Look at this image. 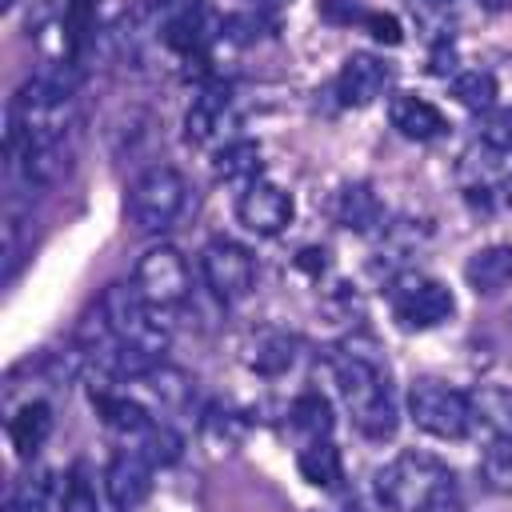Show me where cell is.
<instances>
[{
  "label": "cell",
  "mask_w": 512,
  "mask_h": 512,
  "mask_svg": "<svg viewBox=\"0 0 512 512\" xmlns=\"http://www.w3.org/2000/svg\"><path fill=\"white\" fill-rule=\"evenodd\" d=\"M100 4L104 0H64V40H68V52L76 56L88 36L96 32V16H100Z\"/></svg>",
  "instance_id": "25"
},
{
  "label": "cell",
  "mask_w": 512,
  "mask_h": 512,
  "mask_svg": "<svg viewBox=\"0 0 512 512\" xmlns=\"http://www.w3.org/2000/svg\"><path fill=\"white\" fill-rule=\"evenodd\" d=\"M364 32H372L380 44H400V20L388 16V12H368Z\"/></svg>",
  "instance_id": "32"
},
{
  "label": "cell",
  "mask_w": 512,
  "mask_h": 512,
  "mask_svg": "<svg viewBox=\"0 0 512 512\" xmlns=\"http://www.w3.org/2000/svg\"><path fill=\"white\" fill-rule=\"evenodd\" d=\"M320 16L332 20V24H360V28H364L368 8L356 4V0H324V4H320Z\"/></svg>",
  "instance_id": "31"
},
{
  "label": "cell",
  "mask_w": 512,
  "mask_h": 512,
  "mask_svg": "<svg viewBox=\"0 0 512 512\" xmlns=\"http://www.w3.org/2000/svg\"><path fill=\"white\" fill-rule=\"evenodd\" d=\"M228 104H232L228 84H208V88H200V96L192 100V108H188V116H184V136L196 140V144H204V140L224 124Z\"/></svg>",
  "instance_id": "15"
},
{
  "label": "cell",
  "mask_w": 512,
  "mask_h": 512,
  "mask_svg": "<svg viewBox=\"0 0 512 512\" xmlns=\"http://www.w3.org/2000/svg\"><path fill=\"white\" fill-rule=\"evenodd\" d=\"M388 120H392V128H396L400 136L420 140V144H424V140H436V136L448 132L444 112H440L432 100L412 96V92H396V96L388 100Z\"/></svg>",
  "instance_id": "12"
},
{
  "label": "cell",
  "mask_w": 512,
  "mask_h": 512,
  "mask_svg": "<svg viewBox=\"0 0 512 512\" xmlns=\"http://www.w3.org/2000/svg\"><path fill=\"white\" fill-rule=\"evenodd\" d=\"M152 464H176L180 460V452H184V440H180V432L176 428H168V424H152L144 436H140V444H136Z\"/></svg>",
  "instance_id": "29"
},
{
  "label": "cell",
  "mask_w": 512,
  "mask_h": 512,
  "mask_svg": "<svg viewBox=\"0 0 512 512\" xmlns=\"http://www.w3.org/2000/svg\"><path fill=\"white\" fill-rule=\"evenodd\" d=\"M480 476L492 492H512V436H492L480 456Z\"/></svg>",
  "instance_id": "24"
},
{
  "label": "cell",
  "mask_w": 512,
  "mask_h": 512,
  "mask_svg": "<svg viewBox=\"0 0 512 512\" xmlns=\"http://www.w3.org/2000/svg\"><path fill=\"white\" fill-rule=\"evenodd\" d=\"M188 208V180L172 164L144 168L128 188V220L140 232H168Z\"/></svg>",
  "instance_id": "4"
},
{
  "label": "cell",
  "mask_w": 512,
  "mask_h": 512,
  "mask_svg": "<svg viewBox=\"0 0 512 512\" xmlns=\"http://www.w3.org/2000/svg\"><path fill=\"white\" fill-rule=\"evenodd\" d=\"M216 176L224 184L248 188L260 180V144L256 140H232L216 152Z\"/></svg>",
  "instance_id": "19"
},
{
  "label": "cell",
  "mask_w": 512,
  "mask_h": 512,
  "mask_svg": "<svg viewBox=\"0 0 512 512\" xmlns=\"http://www.w3.org/2000/svg\"><path fill=\"white\" fill-rule=\"evenodd\" d=\"M296 468H300V476H304L308 484H316V488H340V480H344V460H340V448H336L332 440H312V444H304L300 456H296Z\"/></svg>",
  "instance_id": "18"
},
{
  "label": "cell",
  "mask_w": 512,
  "mask_h": 512,
  "mask_svg": "<svg viewBox=\"0 0 512 512\" xmlns=\"http://www.w3.org/2000/svg\"><path fill=\"white\" fill-rule=\"evenodd\" d=\"M256 4H288V0H256Z\"/></svg>",
  "instance_id": "35"
},
{
  "label": "cell",
  "mask_w": 512,
  "mask_h": 512,
  "mask_svg": "<svg viewBox=\"0 0 512 512\" xmlns=\"http://www.w3.org/2000/svg\"><path fill=\"white\" fill-rule=\"evenodd\" d=\"M472 408H476V420L488 424L496 436H512V388L480 384L472 392Z\"/></svg>",
  "instance_id": "20"
},
{
  "label": "cell",
  "mask_w": 512,
  "mask_h": 512,
  "mask_svg": "<svg viewBox=\"0 0 512 512\" xmlns=\"http://www.w3.org/2000/svg\"><path fill=\"white\" fill-rule=\"evenodd\" d=\"M408 416L420 432L436 436V440H464L476 424V408L472 396L460 388H448L440 380H420L408 392Z\"/></svg>",
  "instance_id": "5"
},
{
  "label": "cell",
  "mask_w": 512,
  "mask_h": 512,
  "mask_svg": "<svg viewBox=\"0 0 512 512\" xmlns=\"http://www.w3.org/2000/svg\"><path fill=\"white\" fill-rule=\"evenodd\" d=\"M92 320L104 328V336L112 344L136 348L152 360H164V352L172 344V332H168L160 308L148 304L136 284H108L92 308Z\"/></svg>",
  "instance_id": "3"
},
{
  "label": "cell",
  "mask_w": 512,
  "mask_h": 512,
  "mask_svg": "<svg viewBox=\"0 0 512 512\" xmlns=\"http://www.w3.org/2000/svg\"><path fill=\"white\" fill-rule=\"evenodd\" d=\"M292 212H296L292 196L264 176L256 184L240 188V196H236V220L256 236H280L292 224Z\"/></svg>",
  "instance_id": "9"
},
{
  "label": "cell",
  "mask_w": 512,
  "mask_h": 512,
  "mask_svg": "<svg viewBox=\"0 0 512 512\" xmlns=\"http://www.w3.org/2000/svg\"><path fill=\"white\" fill-rule=\"evenodd\" d=\"M452 96L468 108V112H492L496 108V76L484 68H468L452 76Z\"/></svg>",
  "instance_id": "23"
},
{
  "label": "cell",
  "mask_w": 512,
  "mask_h": 512,
  "mask_svg": "<svg viewBox=\"0 0 512 512\" xmlns=\"http://www.w3.org/2000/svg\"><path fill=\"white\" fill-rule=\"evenodd\" d=\"M0 4H4V8H8V4H12V0H0Z\"/></svg>",
  "instance_id": "37"
},
{
  "label": "cell",
  "mask_w": 512,
  "mask_h": 512,
  "mask_svg": "<svg viewBox=\"0 0 512 512\" xmlns=\"http://www.w3.org/2000/svg\"><path fill=\"white\" fill-rule=\"evenodd\" d=\"M336 220L348 232H372L384 224V204L368 184H348L336 196Z\"/></svg>",
  "instance_id": "16"
},
{
  "label": "cell",
  "mask_w": 512,
  "mask_h": 512,
  "mask_svg": "<svg viewBox=\"0 0 512 512\" xmlns=\"http://www.w3.org/2000/svg\"><path fill=\"white\" fill-rule=\"evenodd\" d=\"M332 376H336V392H340L352 424L360 428V436L388 440L400 424L396 392H392L388 372L376 360L360 356V352H344V356L332 360Z\"/></svg>",
  "instance_id": "2"
},
{
  "label": "cell",
  "mask_w": 512,
  "mask_h": 512,
  "mask_svg": "<svg viewBox=\"0 0 512 512\" xmlns=\"http://www.w3.org/2000/svg\"><path fill=\"white\" fill-rule=\"evenodd\" d=\"M28 244H32V220L24 212L8 208V216H4V280H12L20 272Z\"/></svg>",
  "instance_id": "26"
},
{
  "label": "cell",
  "mask_w": 512,
  "mask_h": 512,
  "mask_svg": "<svg viewBox=\"0 0 512 512\" xmlns=\"http://www.w3.org/2000/svg\"><path fill=\"white\" fill-rule=\"evenodd\" d=\"M288 416H292V428L304 436V444H312V440H328V432H332V408H328V400H324L320 392H304V396H296Z\"/></svg>",
  "instance_id": "21"
},
{
  "label": "cell",
  "mask_w": 512,
  "mask_h": 512,
  "mask_svg": "<svg viewBox=\"0 0 512 512\" xmlns=\"http://www.w3.org/2000/svg\"><path fill=\"white\" fill-rule=\"evenodd\" d=\"M388 300H392V316L404 332H428V328H440L444 320H452L456 312V300L448 292V284L432 280V276H420V272H408L400 276L392 288H388Z\"/></svg>",
  "instance_id": "6"
},
{
  "label": "cell",
  "mask_w": 512,
  "mask_h": 512,
  "mask_svg": "<svg viewBox=\"0 0 512 512\" xmlns=\"http://www.w3.org/2000/svg\"><path fill=\"white\" fill-rule=\"evenodd\" d=\"M480 8H488V12H504V8H512V0H480Z\"/></svg>",
  "instance_id": "33"
},
{
  "label": "cell",
  "mask_w": 512,
  "mask_h": 512,
  "mask_svg": "<svg viewBox=\"0 0 512 512\" xmlns=\"http://www.w3.org/2000/svg\"><path fill=\"white\" fill-rule=\"evenodd\" d=\"M464 280L476 296H496L512 284V244H488L468 256Z\"/></svg>",
  "instance_id": "13"
},
{
  "label": "cell",
  "mask_w": 512,
  "mask_h": 512,
  "mask_svg": "<svg viewBox=\"0 0 512 512\" xmlns=\"http://www.w3.org/2000/svg\"><path fill=\"white\" fill-rule=\"evenodd\" d=\"M92 408L112 432H124V436H144L156 424L144 404H136L128 396H116V392H92Z\"/></svg>",
  "instance_id": "17"
},
{
  "label": "cell",
  "mask_w": 512,
  "mask_h": 512,
  "mask_svg": "<svg viewBox=\"0 0 512 512\" xmlns=\"http://www.w3.org/2000/svg\"><path fill=\"white\" fill-rule=\"evenodd\" d=\"M432 4H452V0H432Z\"/></svg>",
  "instance_id": "36"
},
{
  "label": "cell",
  "mask_w": 512,
  "mask_h": 512,
  "mask_svg": "<svg viewBox=\"0 0 512 512\" xmlns=\"http://www.w3.org/2000/svg\"><path fill=\"white\" fill-rule=\"evenodd\" d=\"M504 204H508V208H512V176H508V180H504Z\"/></svg>",
  "instance_id": "34"
},
{
  "label": "cell",
  "mask_w": 512,
  "mask_h": 512,
  "mask_svg": "<svg viewBox=\"0 0 512 512\" xmlns=\"http://www.w3.org/2000/svg\"><path fill=\"white\" fill-rule=\"evenodd\" d=\"M132 284L140 288V296H144L148 304H156V308L164 312V308H176V304L188 300V292H192V272H188V260H184L172 244H156V248H148V252L136 260Z\"/></svg>",
  "instance_id": "8"
},
{
  "label": "cell",
  "mask_w": 512,
  "mask_h": 512,
  "mask_svg": "<svg viewBox=\"0 0 512 512\" xmlns=\"http://www.w3.org/2000/svg\"><path fill=\"white\" fill-rule=\"evenodd\" d=\"M392 76L396 72H392L388 60H380L372 52H356V56L344 60V68L336 76V96L348 108H368V104H376L392 88Z\"/></svg>",
  "instance_id": "11"
},
{
  "label": "cell",
  "mask_w": 512,
  "mask_h": 512,
  "mask_svg": "<svg viewBox=\"0 0 512 512\" xmlns=\"http://www.w3.org/2000/svg\"><path fill=\"white\" fill-rule=\"evenodd\" d=\"M292 360H296V336L288 332H264L248 356V364L264 376H280L284 368H292Z\"/></svg>",
  "instance_id": "22"
},
{
  "label": "cell",
  "mask_w": 512,
  "mask_h": 512,
  "mask_svg": "<svg viewBox=\"0 0 512 512\" xmlns=\"http://www.w3.org/2000/svg\"><path fill=\"white\" fill-rule=\"evenodd\" d=\"M200 276L220 304H240L256 288V256L244 244L216 236L200 248Z\"/></svg>",
  "instance_id": "7"
},
{
  "label": "cell",
  "mask_w": 512,
  "mask_h": 512,
  "mask_svg": "<svg viewBox=\"0 0 512 512\" xmlns=\"http://www.w3.org/2000/svg\"><path fill=\"white\" fill-rule=\"evenodd\" d=\"M4 512H52V480L40 472V476H24L12 492H8V504Z\"/></svg>",
  "instance_id": "28"
},
{
  "label": "cell",
  "mask_w": 512,
  "mask_h": 512,
  "mask_svg": "<svg viewBox=\"0 0 512 512\" xmlns=\"http://www.w3.org/2000/svg\"><path fill=\"white\" fill-rule=\"evenodd\" d=\"M152 460L140 448H120L104 468V492L116 512H136L152 492Z\"/></svg>",
  "instance_id": "10"
},
{
  "label": "cell",
  "mask_w": 512,
  "mask_h": 512,
  "mask_svg": "<svg viewBox=\"0 0 512 512\" xmlns=\"http://www.w3.org/2000/svg\"><path fill=\"white\" fill-rule=\"evenodd\" d=\"M60 512H100L96 504V488H92V476H88V464H72L68 476H64V488H60Z\"/></svg>",
  "instance_id": "27"
},
{
  "label": "cell",
  "mask_w": 512,
  "mask_h": 512,
  "mask_svg": "<svg viewBox=\"0 0 512 512\" xmlns=\"http://www.w3.org/2000/svg\"><path fill=\"white\" fill-rule=\"evenodd\" d=\"M480 144L492 152H512V104L480 116Z\"/></svg>",
  "instance_id": "30"
},
{
  "label": "cell",
  "mask_w": 512,
  "mask_h": 512,
  "mask_svg": "<svg viewBox=\"0 0 512 512\" xmlns=\"http://www.w3.org/2000/svg\"><path fill=\"white\" fill-rule=\"evenodd\" d=\"M376 496L392 512H452L456 472L428 452H400L376 472Z\"/></svg>",
  "instance_id": "1"
},
{
  "label": "cell",
  "mask_w": 512,
  "mask_h": 512,
  "mask_svg": "<svg viewBox=\"0 0 512 512\" xmlns=\"http://www.w3.org/2000/svg\"><path fill=\"white\" fill-rule=\"evenodd\" d=\"M48 432H52V408L44 400H28L24 408H16V416H8V440L24 460L44 448Z\"/></svg>",
  "instance_id": "14"
}]
</instances>
